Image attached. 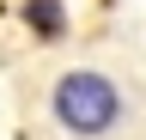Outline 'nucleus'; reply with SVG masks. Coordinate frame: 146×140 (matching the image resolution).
<instances>
[{
	"instance_id": "1",
	"label": "nucleus",
	"mask_w": 146,
	"mask_h": 140,
	"mask_svg": "<svg viewBox=\"0 0 146 140\" xmlns=\"http://www.w3.org/2000/svg\"><path fill=\"white\" fill-rule=\"evenodd\" d=\"M43 128L55 140H146V92L116 61H61L43 73Z\"/></svg>"
}]
</instances>
